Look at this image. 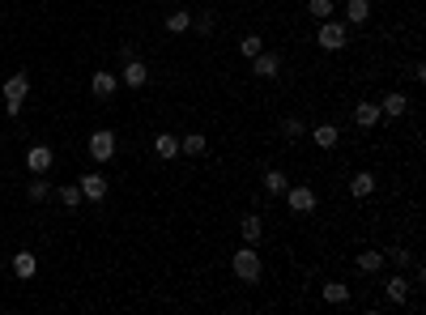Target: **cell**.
Segmentation results:
<instances>
[{"label": "cell", "instance_id": "cell-11", "mask_svg": "<svg viewBox=\"0 0 426 315\" xmlns=\"http://www.w3.org/2000/svg\"><path fill=\"white\" fill-rule=\"evenodd\" d=\"M405 111H409V98H405L401 90H388V94L380 98V115H384V120H401Z\"/></svg>", "mask_w": 426, "mask_h": 315}, {"label": "cell", "instance_id": "cell-28", "mask_svg": "<svg viewBox=\"0 0 426 315\" xmlns=\"http://www.w3.org/2000/svg\"><path fill=\"white\" fill-rule=\"evenodd\" d=\"M26 196L39 204V200H47V196H51V183H47L43 175H34V179H30V188H26Z\"/></svg>", "mask_w": 426, "mask_h": 315}, {"label": "cell", "instance_id": "cell-27", "mask_svg": "<svg viewBox=\"0 0 426 315\" xmlns=\"http://www.w3.org/2000/svg\"><path fill=\"white\" fill-rule=\"evenodd\" d=\"M303 132H307V124H303V115H286V120H282V136H286V141H298Z\"/></svg>", "mask_w": 426, "mask_h": 315}, {"label": "cell", "instance_id": "cell-6", "mask_svg": "<svg viewBox=\"0 0 426 315\" xmlns=\"http://www.w3.org/2000/svg\"><path fill=\"white\" fill-rule=\"evenodd\" d=\"M116 77H120V85L141 90V85H149V64H145L141 56H128V60H124V69H120Z\"/></svg>", "mask_w": 426, "mask_h": 315}, {"label": "cell", "instance_id": "cell-22", "mask_svg": "<svg viewBox=\"0 0 426 315\" xmlns=\"http://www.w3.org/2000/svg\"><path fill=\"white\" fill-rule=\"evenodd\" d=\"M354 265H358V273H380L384 269V251H358V260H354Z\"/></svg>", "mask_w": 426, "mask_h": 315}, {"label": "cell", "instance_id": "cell-18", "mask_svg": "<svg viewBox=\"0 0 426 315\" xmlns=\"http://www.w3.org/2000/svg\"><path fill=\"white\" fill-rule=\"evenodd\" d=\"M345 26H366L371 22V0H345Z\"/></svg>", "mask_w": 426, "mask_h": 315}, {"label": "cell", "instance_id": "cell-24", "mask_svg": "<svg viewBox=\"0 0 426 315\" xmlns=\"http://www.w3.org/2000/svg\"><path fill=\"white\" fill-rule=\"evenodd\" d=\"M167 30H171V34H188V30H192V13H188V9L167 13Z\"/></svg>", "mask_w": 426, "mask_h": 315}, {"label": "cell", "instance_id": "cell-8", "mask_svg": "<svg viewBox=\"0 0 426 315\" xmlns=\"http://www.w3.org/2000/svg\"><path fill=\"white\" fill-rule=\"evenodd\" d=\"M77 188H81V200H106V188H111V183H106V175H98V171H85L81 179H77Z\"/></svg>", "mask_w": 426, "mask_h": 315}, {"label": "cell", "instance_id": "cell-15", "mask_svg": "<svg viewBox=\"0 0 426 315\" xmlns=\"http://www.w3.org/2000/svg\"><path fill=\"white\" fill-rule=\"evenodd\" d=\"M9 269H13V277H18V281H30V277L39 273V255H34V251H18Z\"/></svg>", "mask_w": 426, "mask_h": 315}, {"label": "cell", "instance_id": "cell-21", "mask_svg": "<svg viewBox=\"0 0 426 315\" xmlns=\"http://www.w3.org/2000/svg\"><path fill=\"white\" fill-rule=\"evenodd\" d=\"M320 298L333 302V307H345V302H350V286H345V281H329L324 290H320Z\"/></svg>", "mask_w": 426, "mask_h": 315}, {"label": "cell", "instance_id": "cell-7", "mask_svg": "<svg viewBox=\"0 0 426 315\" xmlns=\"http://www.w3.org/2000/svg\"><path fill=\"white\" fill-rule=\"evenodd\" d=\"M51 162H56V149H51V145H43V141H39V145H30V149H26V171H30V175H47V171H51Z\"/></svg>", "mask_w": 426, "mask_h": 315}, {"label": "cell", "instance_id": "cell-2", "mask_svg": "<svg viewBox=\"0 0 426 315\" xmlns=\"http://www.w3.org/2000/svg\"><path fill=\"white\" fill-rule=\"evenodd\" d=\"M0 94H5V115H22V102L30 94V77L26 73H13L0 81Z\"/></svg>", "mask_w": 426, "mask_h": 315}, {"label": "cell", "instance_id": "cell-10", "mask_svg": "<svg viewBox=\"0 0 426 315\" xmlns=\"http://www.w3.org/2000/svg\"><path fill=\"white\" fill-rule=\"evenodd\" d=\"M354 124L366 132V128H380L384 124V115H380V102H371V98H362L358 107H354Z\"/></svg>", "mask_w": 426, "mask_h": 315}, {"label": "cell", "instance_id": "cell-23", "mask_svg": "<svg viewBox=\"0 0 426 315\" xmlns=\"http://www.w3.org/2000/svg\"><path fill=\"white\" fill-rule=\"evenodd\" d=\"M286 188H290L286 171H277V167H269V171H264V192H269V196H282Z\"/></svg>", "mask_w": 426, "mask_h": 315}, {"label": "cell", "instance_id": "cell-25", "mask_svg": "<svg viewBox=\"0 0 426 315\" xmlns=\"http://www.w3.org/2000/svg\"><path fill=\"white\" fill-rule=\"evenodd\" d=\"M260 51H264V38H260V34H243V38H239V56H243V60H256Z\"/></svg>", "mask_w": 426, "mask_h": 315}, {"label": "cell", "instance_id": "cell-4", "mask_svg": "<svg viewBox=\"0 0 426 315\" xmlns=\"http://www.w3.org/2000/svg\"><path fill=\"white\" fill-rule=\"evenodd\" d=\"M85 153L94 158V162H111L116 158V132L111 128H94L90 141H85Z\"/></svg>", "mask_w": 426, "mask_h": 315}, {"label": "cell", "instance_id": "cell-13", "mask_svg": "<svg viewBox=\"0 0 426 315\" xmlns=\"http://www.w3.org/2000/svg\"><path fill=\"white\" fill-rule=\"evenodd\" d=\"M311 141H315V149H337L341 128H337L333 120H324V124H315V128H311Z\"/></svg>", "mask_w": 426, "mask_h": 315}, {"label": "cell", "instance_id": "cell-3", "mask_svg": "<svg viewBox=\"0 0 426 315\" xmlns=\"http://www.w3.org/2000/svg\"><path fill=\"white\" fill-rule=\"evenodd\" d=\"M315 43L324 47V51H345V43H350V26H345L341 18H329V22H320V30H315Z\"/></svg>", "mask_w": 426, "mask_h": 315}, {"label": "cell", "instance_id": "cell-29", "mask_svg": "<svg viewBox=\"0 0 426 315\" xmlns=\"http://www.w3.org/2000/svg\"><path fill=\"white\" fill-rule=\"evenodd\" d=\"M56 196H60V204H64V209H77V204H81V188H77V183H60V192H56Z\"/></svg>", "mask_w": 426, "mask_h": 315}, {"label": "cell", "instance_id": "cell-9", "mask_svg": "<svg viewBox=\"0 0 426 315\" xmlns=\"http://www.w3.org/2000/svg\"><path fill=\"white\" fill-rule=\"evenodd\" d=\"M252 73H256L260 81H277V73H282V56H277V51H260V56L252 60Z\"/></svg>", "mask_w": 426, "mask_h": 315}, {"label": "cell", "instance_id": "cell-1", "mask_svg": "<svg viewBox=\"0 0 426 315\" xmlns=\"http://www.w3.org/2000/svg\"><path fill=\"white\" fill-rule=\"evenodd\" d=\"M231 273H235L239 281H247V286H256V281L264 277V260H260L256 243H243V247L231 255Z\"/></svg>", "mask_w": 426, "mask_h": 315}, {"label": "cell", "instance_id": "cell-12", "mask_svg": "<svg viewBox=\"0 0 426 315\" xmlns=\"http://www.w3.org/2000/svg\"><path fill=\"white\" fill-rule=\"evenodd\" d=\"M90 90H94V98H116V90H120V77H116V73H106V69H94V77H90Z\"/></svg>", "mask_w": 426, "mask_h": 315}, {"label": "cell", "instance_id": "cell-5", "mask_svg": "<svg viewBox=\"0 0 426 315\" xmlns=\"http://www.w3.org/2000/svg\"><path fill=\"white\" fill-rule=\"evenodd\" d=\"M282 196H286V204L294 209V214H315V204H320L315 188H307V183H290Z\"/></svg>", "mask_w": 426, "mask_h": 315}, {"label": "cell", "instance_id": "cell-31", "mask_svg": "<svg viewBox=\"0 0 426 315\" xmlns=\"http://www.w3.org/2000/svg\"><path fill=\"white\" fill-rule=\"evenodd\" d=\"M192 26H196V34H213V18H209V13L192 18Z\"/></svg>", "mask_w": 426, "mask_h": 315}, {"label": "cell", "instance_id": "cell-26", "mask_svg": "<svg viewBox=\"0 0 426 315\" xmlns=\"http://www.w3.org/2000/svg\"><path fill=\"white\" fill-rule=\"evenodd\" d=\"M307 13H311L315 22H329V18L337 13V5H333V0H307Z\"/></svg>", "mask_w": 426, "mask_h": 315}, {"label": "cell", "instance_id": "cell-19", "mask_svg": "<svg viewBox=\"0 0 426 315\" xmlns=\"http://www.w3.org/2000/svg\"><path fill=\"white\" fill-rule=\"evenodd\" d=\"M371 192H376V175H371V171H354L350 175V196L354 200H366Z\"/></svg>", "mask_w": 426, "mask_h": 315}, {"label": "cell", "instance_id": "cell-16", "mask_svg": "<svg viewBox=\"0 0 426 315\" xmlns=\"http://www.w3.org/2000/svg\"><path fill=\"white\" fill-rule=\"evenodd\" d=\"M153 153L163 158V162H175V158H179V136L175 132H158L153 136Z\"/></svg>", "mask_w": 426, "mask_h": 315}, {"label": "cell", "instance_id": "cell-32", "mask_svg": "<svg viewBox=\"0 0 426 315\" xmlns=\"http://www.w3.org/2000/svg\"><path fill=\"white\" fill-rule=\"evenodd\" d=\"M0 149H5V136H0Z\"/></svg>", "mask_w": 426, "mask_h": 315}, {"label": "cell", "instance_id": "cell-14", "mask_svg": "<svg viewBox=\"0 0 426 315\" xmlns=\"http://www.w3.org/2000/svg\"><path fill=\"white\" fill-rule=\"evenodd\" d=\"M409 290H413V281H409L401 269H397V277L384 281V298H388V302H409Z\"/></svg>", "mask_w": 426, "mask_h": 315}, {"label": "cell", "instance_id": "cell-17", "mask_svg": "<svg viewBox=\"0 0 426 315\" xmlns=\"http://www.w3.org/2000/svg\"><path fill=\"white\" fill-rule=\"evenodd\" d=\"M205 153H209L205 132H188V136H179V158H205Z\"/></svg>", "mask_w": 426, "mask_h": 315}, {"label": "cell", "instance_id": "cell-30", "mask_svg": "<svg viewBox=\"0 0 426 315\" xmlns=\"http://www.w3.org/2000/svg\"><path fill=\"white\" fill-rule=\"evenodd\" d=\"M384 260H392L397 269H409V265H413V251H409V247H388Z\"/></svg>", "mask_w": 426, "mask_h": 315}, {"label": "cell", "instance_id": "cell-20", "mask_svg": "<svg viewBox=\"0 0 426 315\" xmlns=\"http://www.w3.org/2000/svg\"><path fill=\"white\" fill-rule=\"evenodd\" d=\"M239 234H243V243H260V239H264V218H260V214H243Z\"/></svg>", "mask_w": 426, "mask_h": 315}]
</instances>
